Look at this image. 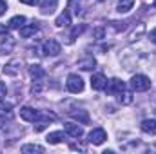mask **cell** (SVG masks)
<instances>
[{
	"label": "cell",
	"mask_w": 156,
	"mask_h": 154,
	"mask_svg": "<svg viewBox=\"0 0 156 154\" xmlns=\"http://www.w3.org/2000/svg\"><path fill=\"white\" fill-rule=\"evenodd\" d=\"M131 87H133V91H136V93L149 91V89H151V78L145 76V75H134V76L131 78Z\"/></svg>",
	"instance_id": "cell-1"
},
{
	"label": "cell",
	"mask_w": 156,
	"mask_h": 154,
	"mask_svg": "<svg viewBox=\"0 0 156 154\" xmlns=\"http://www.w3.org/2000/svg\"><path fill=\"white\" fill-rule=\"evenodd\" d=\"M66 87H67V91H69V93L78 94V93H82V91H83V80L78 76V75L73 73V75H69V76H67Z\"/></svg>",
	"instance_id": "cell-2"
},
{
	"label": "cell",
	"mask_w": 156,
	"mask_h": 154,
	"mask_svg": "<svg viewBox=\"0 0 156 154\" xmlns=\"http://www.w3.org/2000/svg\"><path fill=\"white\" fill-rule=\"evenodd\" d=\"M60 51H62L60 44H58L56 40H53V38L45 40L44 45H42V54H45V56H58Z\"/></svg>",
	"instance_id": "cell-3"
},
{
	"label": "cell",
	"mask_w": 156,
	"mask_h": 154,
	"mask_svg": "<svg viewBox=\"0 0 156 154\" xmlns=\"http://www.w3.org/2000/svg\"><path fill=\"white\" fill-rule=\"evenodd\" d=\"M105 140H107V132H105L102 127H96V129H93V131L87 134V142L93 143V145H102Z\"/></svg>",
	"instance_id": "cell-4"
},
{
	"label": "cell",
	"mask_w": 156,
	"mask_h": 154,
	"mask_svg": "<svg viewBox=\"0 0 156 154\" xmlns=\"http://www.w3.org/2000/svg\"><path fill=\"white\" fill-rule=\"evenodd\" d=\"M64 131H66V134H69L71 138H76V140L83 136V129H82V123L67 121V123H64Z\"/></svg>",
	"instance_id": "cell-5"
},
{
	"label": "cell",
	"mask_w": 156,
	"mask_h": 154,
	"mask_svg": "<svg viewBox=\"0 0 156 154\" xmlns=\"http://www.w3.org/2000/svg\"><path fill=\"white\" fill-rule=\"evenodd\" d=\"M105 91H107L109 94H113V96H118L122 91H125V82H122L120 78H113V80L107 82Z\"/></svg>",
	"instance_id": "cell-6"
},
{
	"label": "cell",
	"mask_w": 156,
	"mask_h": 154,
	"mask_svg": "<svg viewBox=\"0 0 156 154\" xmlns=\"http://www.w3.org/2000/svg\"><path fill=\"white\" fill-rule=\"evenodd\" d=\"M91 87H93L94 91H104V89L107 87V78L104 76L102 73L93 75V76H91Z\"/></svg>",
	"instance_id": "cell-7"
},
{
	"label": "cell",
	"mask_w": 156,
	"mask_h": 154,
	"mask_svg": "<svg viewBox=\"0 0 156 154\" xmlns=\"http://www.w3.org/2000/svg\"><path fill=\"white\" fill-rule=\"evenodd\" d=\"M20 69H22L20 60H11V62H7V64H5L4 73H5L7 76H16V75H20Z\"/></svg>",
	"instance_id": "cell-8"
},
{
	"label": "cell",
	"mask_w": 156,
	"mask_h": 154,
	"mask_svg": "<svg viewBox=\"0 0 156 154\" xmlns=\"http://www.w3.org/2000/svg\"><path fill=\"white\" fill-rule=\"evenodd\" d=\"M69 116L78 121V123H82V125H87L89 123V114H87V111H83V109H73V111H69Z\"/></svg>",
	"instance_id": "cell-9"
},
{
	"label": "cell",
	"mask_w": 156,
	"mask_h": 154,
	"mask_svg": "<svg viewBox=\"0 0 156 154\" xmlns=\"http://www.w3.org/2000/svg\"><path fill=\"white\" fill-rule=\"evenodd\" d=\"M38 5L42 15H51V13H55V9L58 5V0H40Z\"/></svg>",
	"instance_id": "cell-10"
},
{
	"label": "cell",
	"mask_w": 156,
	"mask_h": 154,
	"mask_svg": "<svg viewBox=\"0 0 156 154\" xmlns=\"http://www.w3.org/2000/svg\"><path fill=\"white\" fill-rule=\"evenodd\" d=\"M37 116H38V111H35V109L29 107V105H26V107L20 109V118H22L24 121H35Z\"/></svg>",
	"instance_id": "cell-11"
},
{
	"label": "cell",
	"mask_w": 156,
	"mask_h": 154,
	"mask_svg": "<svg viewBox=\"0 0 156 154\" xmlns=\"http://www.w3.org/2000/svg\"><path fill=\"white\" fill-rule=\"evenodd\" d=\"M38 31V22H33V24H24L22 27H20V37L22 38H29V37H33L35 33Z\"/></svg>",
	"instance_id": "cell-12"
},
{
	"label": "cell",
	"mask_w": 156,
	"mask_h": 154,
	"mask_svg": "<svg viewBox=\"0 0 156 154\" xmlns=\"http://www.w3.org/2000/svg\"><path fill=\"white\" fill-rule=\"evenodd\" d=\"M76 65H78V69H82V71H93L96 67V60L93 56H85V58L78 60Z\"/></svg>",
	"instance_id": "cell-13"
},
{
	"label": "cell",
	"mask_w": 156,
	"mask_h": 154,
	"mask_svg": "<svg viewBox=\"0 0 156 154\" xmlns=\"http://www.w3.org/2000/svg\"><path fill=\"white\" fill-rule=\"evenodd\" d=\"M13 47H15V38L9 37V35H5V38L2 40V44H0V54H7V53H11Z\"/></svg>",
	"instance_id": "cell-14"
},
{
	"label": "cell",
	"mask_w": 156,
	"mask_h": 154,
	"mask_svg": "<svg viewBox=\"0 0 156 154\" xmlns=\"http://www.w3.org/2000/svg\"><path fill=\"white\" fill-rule=\"evenodd\" d=\"M29 75L33 78V82H42L45 78V71L40 67V65H31L29 67Z\"/></svg>",
	"instance_id": "cell-15"
},
{
	"label": "cell",
	"mask_w": 156,
	"mask_h": 154,
	"mask_svg": "<svg viewBox=\"0 0 156 154\" xmlns=\"http://www.w3.org/2000/svg\"><path fill=\"white\" fill-rule=\"evenodd\" d=\"M22 154H42L44 152V147L42 145H37V143H26V145H22Z\"/></svg>",
	"instance_id": "cell-16"
},
{
	"label": "cell",
	"mask_w": 156,
	"mask_h": 154,
	"mask_svg": "<svg viewBox=\"0 0 156 154\" xmlns=\"http://www.w3.org/2000/svg\"><path fill=\"white\" fill-rule=\"evenodd\" d=\"M58 27H67V26H71V13L66 9L62 15H58V18H56V22H55Z\"/></svg>",
	"instance_id": "cell-17"
},
{
	"label": "cell",
	"mask_w": 156,
	"mask_h": 154,
	"mask_svg": "<svg viewBox=\"0 0 156 154\" xmlns=\"http://www.w3.org/2000/svg\"><path fill=\"white\" fill-rule=\"evenodd\" d=\"M140 127L145 134H156V120H144Z\"/></svg>",
	"instance_id": "cell-18"
},
{
	"label": "cell",
	"mask_w": 156,
	"mask_h": 154,
	"mask_svg": "<svg viewBox=\"0 0 156 154\" xmlns=\"http://www.w3.org/2000/svg\"><path fill=\"white\" fill-rule=\"evenodd\" d=\"M64 138H66V134H64V131H55V132H49L45 140H47L49 143H53V145H56V143H60V142H62Z\"/></svg>",
	"instance_id": "cell-19"
},
{
	"label": "cell",
	"mask_w": 156,
	"mask_h": 154,
	"mask_svg": "<svg viewBox=\"0 0 156 154\" xmlns=\"http://www.w3.org/2000/svg\"><path fill=\"white\" fill-rule=\"evenodd\" d=\"M26 24V16H22V15H16V16H13L11 20H9V29H20L22 26Z\"/></svg>",
	"instance_id": "cell-20"
},
{
	"label": "cell",
	"mask_w": 156,
	"mask_h": 154,
	"mask_svg": "<svg viewBox=\"0 0 156 154\" xmlns=\"http://www.w3.org/2000/svg\"><path fill=\"white\" fill-rule=\"evenodd\" d=\"M133 5H134V0H120L116 5V11L118 13H127L133 9Z\"/></svg>",
	"instance_id": "cell-21"
},
{
	"label": "cell",
	"mask_w": 156,
	"mask_h": 154,
	"mask_svg": "<svg viewBox=\"0 0 156 154\" xmlns=\"http://www.w3.org/2000/svg\"><path fill=\"white\" fill-rule=\"evenodd\" d=\"M118 102L122 103V105H129V103H133V93L131 91H122L120 94H118Z\"/></svg>",
	"instance_id": "cell-22"
},
{
	"label": "cell",
	"mask_w": 156,
	"mask_h": 154,
	"mask_svg": "<svg viewBox=\"0 0 156 154\" xmlns=\"http://www.w3.org/2000/svg\"><path fill=\"white\" fill-rule=\"evenodd\" d=\"M83 31H85V24H78V26H75L73 31H71V38H75V37H78V35H82Z\"/></svg>",
	"instance_id": "cell-23"
},
{
	"label": "cell",
	"mask_w": 156,
	"mask_h": 154,
	"mask_svg": "<svg viewBox=\"0 0 156 154\" xmlns=\"http://www.w3.org/2000/svg\"><path fill=\"white\" fill-rule=\"evenodd\" d=\"M0 116H5V118H11V105H0Z\"/></svg>",
	"instance_id": "cell-24"
},
{
	"label": "cell",
	"mask_w": 156,
	"mask_h": 154,
	"mask_svg": "<svg viewBox=\"0 0 156 154\" xmlns=\"http://www.w3.org/2000/svg\"><path fill=\"white\" fill-rule=\"evenodd\" d=\"M111 27L116 31H123V29H127V22H111Z\"/></svg>",
	"instance_id": "cell-25"
},
{
	"label": "cell",
	"mask_w": 156,
	"mask_h": 154,
	"mask_svg": "<svg viewBox=\"0 0 156 154\" xmlns=\"http://www.w3.org/2000/svg\"><path fill=\"white\" fill-rule=\"evenodd\" d=\"M104 35H105V31H104V27H96L94 31H93V37L96 40H102L104 38Z\"/></svg>",
	"instance_id": "cell-26"
},
{
	"label": "cell",
	"mask_w": 156,
	"mask_h": 154,
	"mask_svg": "<svg viewBox=\"0 0 156 154\" xmlns=\"http://www.w3.org/2000/svg\"><path fill=\"white\" fill-rule=\"evenodd\" d=\"M5 94H7V87H5V83H4V82H0V100H2V98H5Z\"/></svg>",
	"instance_id": "cell-27"
},
{
	"label": "cell",
	"mask_w": 156,
	"mask_h": 154,
	"mask_svg": "<svg viewBox=\"0 0 156 154\" xmlns=\"http://www.w3.org/2000/svg\"><path fill=\"white\" fill-rule=\"evenodd\" d=\"M5 11H7V4H5V0H0V16H2Z\"/></svg>",
	"instance_id": "cell-28"
},
{
	"label": "cell",
	"mask_w": 156,
	"mask_h": 154,
	"mask_svg": "<svg viewBox=\"0 0 156 154\" xmlns=\"http://www.w3.org/2000/svg\"><path fill=\"white\" fill-rule=\"evenodd\" d=\"M22 4H26V5H38L40 0H20Z\"/></svg>",
	"instance_id": "cell-29"
},
{
	"label": "cell",
	"mask_w": 156,
	"mask_h": 154,
	"mask_svg": "<svg viewBox=\"0 0 156 154\" xmlns=\"http://www.w3.org/2000/svg\"><path fill=\"white\" fill-rule=\"evenodd\" d=\"M7 29H9V26H4V24H0V35H7Z\"/></svg>",
	"instance_id": "cell-30"
},
{
	"label": "cell",
	"mask_w": 156,
	"mask_h": 154,
	"mask_svg": "<svg viewBox=\"0 0 156 154\" xmlns=\"http://www.w3.org/2000/svg\"><path fill=\"white\" fill-rule=\"evenodd\" d=\"M149 38H151V42H154L156 44V29H153V31L149 33Z\"/></svg>",
	"instance_id": "cell-31"
},
{
	"label": "cell",
	"mask_w": 156,
	"mask_h": 154,
	"mask_svg": "<svg viewBox=\"0 0 156 154\" xmlns=\"http://www.w3.org/2000/svg\"><path fill=\"white\" fill-rule=\"evenodd\" d=\"M71 149H78V151H85L83 147H80V145H71Z\"/></svg>",
	"instance_id": "cell-32"
},
{
	"label": "cell",
	"mask_w": 156,
	"mask_h": 154,
	"mask_svg": "<svg viewBox=\"0 0 156 154\" xmlns=\"http://www.w3.org/2000/svg\"><path fill=\"white\" fill-rule=\"evenodd\" d=\"M153 5H154V7H156V0H154V2H153Z\"/></svg>",
	"instance_id": "cell-33"
},
{
	"label": "cell",
	"mask_w": 156,
	"mask_h": 154,
	"mask_svg": "<svg viewBox=\"0 0 156 154\" xmlns=\"http://www.w3.org/2000/svg\"><path fill=\"white\" fill-rule=\"evenodd\" d=\"M98 2H102V0H98Z\"/></svg>",
	"instance_id": "cell-34"
}]
</instances>
